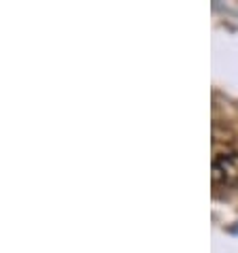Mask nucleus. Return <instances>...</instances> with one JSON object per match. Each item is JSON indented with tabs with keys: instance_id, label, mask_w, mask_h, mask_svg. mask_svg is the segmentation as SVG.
Masks as SVG:
<instances>
[{
	"instance_id": "1",
	"label": "nucleus",
	"mask_w": 238,
	"mask_h": 253,
	"mask_svg": "<svg viewBox=\"0 0 238 253\" xmlns=\"http://www.w3.org/2000/svg\"><path fill=\"white\" fill-rule=\"evenodd\" d=\"M211 183L215 189H238V153H217L211 164Z\"/></svg>"
}]
</instances>
